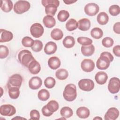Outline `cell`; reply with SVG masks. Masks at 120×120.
<instances>
[{"label": "cell", "mask_w": 120, "mask_h": 120, "mask_svg": "<svg viewBox=\"0 0 120 120\" xmlns=\"http://www.w3.org/2000/svg\"><path fill=\"white\" fill-rule=\"evenodd\" d=\"M76 112L78 117L82 119L87 118L90 114L89 109L87 107L84 106L79 107L77 109Z\"/></svg>", "instance_id": "603a6c76"}, {"label": "cell", "mask_w": 120, "mask_h": 120, "mask_svg": "<svg viewBox=\"0 0 120 120\" xmlns=\"http://www.w3.org/2000/svg\"><path fill=\"white\" fill-rule=\"evenodd\" d=\"M16 112L15 108L10 104H5L0 107V113L5 116H11Z\"/></svg>", "instance_id": "9c48e42d"}, {"label": "cell", "mask_w": 120, "mask_h": 120, "mask_svg": "<svg viewBox=\"0 0 120 120\" xmlns=\"http://www.w3.org/2000/svg\"><path fill=\"white\" fill-rule=\"evenodd\" d=\"M63 45L67 48H71L75 45V40L73 37L71 36H66L62 41Z\"/></svg>", "instance_id": "d4e9b609"}, {"label": "cell", "mask_w": 120, "mask_h": 120, "mask_svg": "<svg viewBox=\"0 0 120 120\" xmlns=\"http://www.w3.org/2000/svg\"><path fill=\"white\" fill-rule=\"evenodd\" d=\"M44 29L42 25L39 23L33 24L30 28V32L31 35L36 38L41 37L44 33Z\"/></svg>", "instance_id": "30bf717a"}, {"label": "cell", "mask_w": 120, "mask_h": 120, "mask_svg": "<svg viewBox=\"0 0 120 120\" xmlns=\"http://www.w3.org/2000/svg\"><path fill=\"white\" fill-rule=\"evenodd\" d=\"M55 76L59 80H63L67 78L68 76V73L66 69L60 68L56 71Z\"/></svg>", "instance_id": "f1b7e54d"}, {"label": "cell", "mask_w": 120, "mask_h": 120, "mask_svg": "<svg viewBox=\"0 0 120 120\" xmlns=\"http://www.w3.org/2000/svg\"><path fill=\"white\" fill-rule=\"evenodd\" d=\"M100 119V120H102V119L101 118H98V117H96V118H94L93 119Z\"/></svg>", "instance_id": "681fc988"}, {"label": "cell", "mask_w": 120, "mask_h": 120, "mask_svg": "<svg viewBox=\"0 0 120 120\" xmlns=\"http://www.w3.org/2000/svg\"><path fill=\"white\" fill-rule=\"evenodd\" d=\"M97 18L98 22L102 25L106 24L109 20V17L108 15L104 12H102L99 13L97 16Z\"/></svg>", "instance_id": "484cf974"}, {"label": "cell", "mask_w": 120, "mask_h": 120, "mask_svg": "<svg viewBox=\"0 0 120 120\" xmlns=\"http://www.w3.org/2000/svg\"><path fill=\"white\" fill-rule=\"evenodd\" d=\"M114 43L113 40L110 37H105L102 41V45L105 47L109 48L112 47Z\"/></svg>", "instance_id": "60d3db41"}, {"label": "cell", "mask_w": 120, "mask_h": 120, "mask_svg": "<svg viewBox=\"0 0 120 120\" xmlns=\"http://www.w3.org/2000/svg\"><path fill=\"white\" fill-rule=\"evenodd\" d=\"M55 83V80L52 77H47L44 81V84L45 86L48 89H51L54 87Z\"/></svg>", "instance_id": "74e56055"}, {"label": "cell", "mask_w": 120, "mask_h": 120, "mask_svg": "<svg viewBox=\"0 0 120 120\" xmlns=\"http://www.w3.org/2000/svg\"><path fill=\"white\" fill-rule=\"evenodd\" d=\"M43 6L45 7V12L47 15L54 16L57 10L60 2L58 0H42Z\"/></svg>", "instance_id": "7a4b0ae2"}, {"label": "cell", "mask_w": 120, "mask_h": 120, "mask_svg": "<svg viewBox=\"0 0 120 120\" xmlns=\"http://www.w3.org/2000/svg\"><path fill=\"white\" fill-rule=\"evenodd\" d=\"M28 69L30 73L36 75L39 73L41 70V66L38 62L36 60L32 61L28 66Z\"/></svg>", "instance_id": "9a60e30c"}, {"label": "cell", "mask_w": 120, "mask_h": 120, "mask_svg": "<svg viewBox=\"0 0 120 120\" xmlns=\"http://www.w3.org/2000/svg\"><path fill=\"white\" fill-rule=\"evenodd\" d=\"M95 79L98 84L103 85L106 82L108 79V75L105 72L99 71L96 74Z\"/></svg>", "instance_id": "d6986e66"}, {"label": "cell", "mask_w": 120, "mask_h": 120, "mask_svg": "<svg viewBox=\"0 0 120 120\" xmlns=\"http://www.w3.org/2000/svg\"><path fill=\"white\" fill-rule=\"evenodd\" d=\"M79 88L86 91H90L94 88V83L90 79H82L80 80L78 83Z\"/></svg>", "instance_id": "52a82bcc"}, {"label": "cell", "mask_w": 120, "mask_h": 120, "mask_svg": "<svg viewBox=\"0 0 120 120\" xmlns=\"http://www.w3.org/2000/svg\"><path fill=\"white\" fill-rule=\"evenodd\" d=\"M119 115V111L115 107L110 108L105 115L104 119L106 120H115Z\"/></svg>", "instance_id": "4fadbf2b"}, {"label": "cell", "mask_w": 120, "mask_h": 120, "mask_svg": "<svg viewBox=\"0 0 120 120\" xmlns=\"http://www.w3.org/2000/svg\"><path fill=\"white\" fill-rule=\"evenodd\" d=\"M46 106L48 110L53 113L58 110L59 107V105L58 103L55 100H50L46 105Z\"/></svg>", "instance_id": "d6a6232c"}, {"label": "cell", "mask_w": 120, "mask_h": 120, "mask_svg": "<svg viewBox=\"0 0 120 120\" xmlns=\"http://www.w3.org/2000/svg\"><path fill=\"white\" fill-rule=\"evenodd\" d=\"M38 97L40 100L45 101L50 98V93L47 90L43 89L38 91Z\"/></svg>", "instance_id": "1f68e13d"}, {"label": "cell", "mask_w": 120, "mask_h": 120, "mask_svg": "<svg viewBox=\"0 0 120 120\" xmlns=\"http://www.w3.org/2000/svg\"><path fill=\"white\" fill-rule=\"evenodd\" d=\"M8 94L10 98L13 99H17L20 95L19 88L11 87L8 89Z\"/></svg>", "instance_id": "836d02e7"}, {"label": "cell", "mask_w": 120, "mask_h": 120, "mask_svg": "<svg viewBox=\"0 0 120 120\" xmlns=\"http://www.w3.org/2000/svg\"><path fill=\"white\" fill-rule=\"evenodd\" d=\"M77 42L82 45H89L92 44V40L90 38L84 37H80L77 38Z\"/></svg>", "instance_id": "8d00e7d4"}, {"label": "cell", "mask_w": 120, "mask_h": 120, "mask_svg": "<svg viewBox=\"0 0 120 120\" xmlns=\"http://www.w3.org/2000/svg\"><path fill=\"white\" fill-rule=\"evenodd\" d=\"M43 43L39 40H35L34 44L31 47V49L35 52H39L43 48Z\"/></svg>", "instance_id": "f35d334b"}, {"label": "cell", "mask_w": 120, "mask_h": 120, "mask_svg": "<svg viewBox=\"0 0 120 120\" xmlns=\"http://www.w3.org/2000/svg\"><path fill=\"white\" fill-rule=\"evenodd\" d=\"M9 54V50L8 47L5 45H0V58L4 59Z\"/></svg>", "instance_id": "b9f144b4"}, {"label": "cell", "mask_w": 120, "mask_h": 120, "mask_svg": "<svg viewBox=\"0 0 120 120\" xmlns=\"http://www.w3.org/2000/svg\"><path fill=\"white\" fill-rule=\"evenodd\" d=\"M42 84L41 79L38 76L31 77L29 81V87L33 90H38L40 88Z\"/></svg>", "instance_id": "5bb4252c"}, {"label": "cell", "mask_w": 120, "mask_h": 120, "mask_svg": "<svg viewBox=\"0 0 120 120\" xmlns=\"http://www.w3.org/2000/svg\"><path fill=\"white\" fill-rule=\"evenodd\" d=\"M42 114L44 116H46V117H49L51 115H52L53 113L50 112L48 109L47 108L46 105H45V106H44L42 108Z\"/></svg>", "instance_id": "ee69618b"}, {"label": "cell", "mask_w": 120, "mask_h": 120, "mask_svg": "<svg viewBox=\"0 0 120 120\" xmlns=\"http://www.w3.org/2000/svg\"><path fill=\"white\" fill-rule=\"evenodd\" d=\"M25 119V118H21V117H18V116H17V117H15V118H13V119Z\"/></svg>", "instance_id": "c3c4849f"}, {"label": "cell", "mask_w": 120, "mask_h": 120, "mask_svg": "<svg viewBox=\"0 0 120 120\" xmlns=\"http://www.w3.org/2000/svg\"><path fill=\"white\" fill-rule=\"evenodd\" d=\"M63 1L65 4L67 5L71 4L77 1V0H63Z\"/></svg>", "instance_id": "7dc6e473"}, {"label": "cell", "mask_w": 120, "mask_h": 120, "mask_svg": "<svg viewBox=\"0 0 120 120\" xmlns=\"http://www.w3.org/2000/svg\"><path fill=\"white\" fill-rule=\"evenodd\" d=\"M90 35L94 38L100 39L103 36V31L100 28L95 27L91 30Z\"/></svg>", "instance_id": "4dcf8cb0"}, {"label": "cell", "mask_w": 120, "mask_h": 120, "mask_svg": "<svg viewBox=\"0 0 120 120\" xmlns=\"http://www.w3.org/2000/svg\"><path fill=\"white\" fill-rule=\"evenodd\" d=\"M109 12L112 16H116L120 14V7L117 5H112L109 8Z\"/></svg>", "instance_id": "ab89813d"}, {"label": "cell", "mask_w": 120, "mask_h": 120, "mask_svg": "<svg viewBox=\"0 0 120 120\" xmlns=\"http://www.w3.org/2000/svg\"><path fill=\"white\" fill-rule=\"evenodd\" d=\"M0 42H7L11 41L13 38V33L8 30L0 29Z\"/></svg>", "instance_id": "2e32d148"}, {"label": "cell", "mask_w": 120, "mask_h": 120, "mask_svg": "<svg viewBox=\"0 0 120 120\" xmlns=\"http://www.w3.org/2000/svg\"><path fill=\"white\" fill-rule=\"evenodd\" d=\"M112 52L116 56L120 57V46L119 45L115 46L113 48Z\"/></svg>", "instance_id": "f6af8a7d"}, {"label": "cell", "mask_w": 120, "mask_h": 120, "mask_svg": "<svg viewBox=\"0 0 120 120\" xmlns=\"http://www.w3.org/2000/svg\"><path fill=\"white\" fill-rule=\"evenodd\" d=\"M63 33L62 30L59 28L53 29L51 32V38L55 40H59L62 38Z\"/></svg>", "instance_id": "4316f807"}, {"label": "cell", "mask_w": 120, "mask_h": 120, "mask_svg": "<svg viewBox=\"0 0 120 120\" xmlns=\"http://www.w3.org/2000/svg\"><path fill=\"white\" fill-rule=\"evenodd\" d=\"M69 17V13L68 11L65 10H60L57 15V18L59 21L64 22Z\"/></svg>", "instance_id": "e575fe53"}, {"label": "cell", "mask_w": 120, "mask_h": 120, "mask_svg": "<svg viewBox=\"0 0 120 120\" xmlns=\"http://www.w3.org/2000/svg\"><path fill=\"white\" fill-rule=\"evenodd\" d=\"M78 22L74 19L71 18L66 23V28L68 31H72L77 29Z\"/></svg>", "instance_id": "83f0119b"}, {"label": "cell", "mask_w": 120, "mask_h": 120, "mask_svg": "<svg viewBox=\"0 0 120 120\" xmlns=\"http://www.w3.org/2000/svg\"><path fill=\"white\" fill-rule=\"evenodd\" d=\"M22 44L24 47H32L34 44V40L29 37H24L22 40Z\"/></svg>", "instance_id": "d590c367"}, {"label": "cell", "mask_w": 120, "mask_h": 120, "mask_svg": "<svg viewBox=\"0 0 120 120\" xmlns=\"http://www.w3.org/2000/svg\"><path fill=\"white\" fill-rule=\"evenodd\" d=\"M60 113L62 117L65 118H68L73 115V111L72 109L69 107L64 106L61 109Z\"/></svg>", "instance_id": "f546056e"}, {"label": "cell", "mask_w": 120, "mask_h": 120, "mask_svg": "<svg viewBox=\"0 0 120 120\" xmlns=\"http://www.w3.org/2000/svg\"><path fill=\"white\" fill-rule=\"evenodd\" d=\"M30 120H39L40 113L38 111L34 109L32 110L30 112Z\"/></svg>", "instance_id": "7bdbcfd3"}, {"label": "cell", "mask_w": 120, "mask_h": 120, "mask_svg": "<svg viewBox=\"0 0 120 120\" xmlns=\"http://www.w3.org/2000/svg\"><path fill=\"white\" fill-rule=\"evenodd\" d=\"M120 22H117L115 23L113 27V30L114 31L118 34H120Z\"/></svg>", "instance_id": "bcb514c9"}, {"label": "cell", "mask_w": 120, "mask_h": 120, "mask_svg": "<svg viewBox=\"0 0 120 120\" xmlns=\"http://www.w3.org/2000/svg\"><path fill=\"white\" fill-rule=\"evenodd\" d=\"M84 10L87 15L92 16L98 14L99 10V7L96 3H90L85 5Z\"/></svg>", "instance_id": "8fae6325"}, {"label": "cell", "mask_w": 120, "mask_h": 120, "mask_svg": "<svg viewBox=\"0 0 120 120\" xmlns=\"http://www.w3.org/2000/svg\"><path fill=\"white\" fill-rule=\"evenodd\" d=\"M63 96L64 99L68 101L71 102L74 101L77 96L75 85L72 83L67 84L64 89Z\"/></svg>", "instance_id": "3957f363"}, {"label": "cell", "mask_w": 120, "mask_h": 120, "mask_svg": "<svg viewBox=\"0 0 120 120\" xmlns=\"http://www.w3.org/2000/svg\"><path fill=\"white\" fill-rule=\"evenodd\" d=\"M0 2V8L3 12L8 13L11 11L13 7V3L11 0H1Z\"/></svg>", "instance_id": "7402d4cb"}, {"label": "cell", "mask_w": 120, "mask_h": 120, "mask_svg": "<svg viewBox=\"0 0 120 120\" xmlns=\"http://www.w3.org/2000/svg\"><path fill=\"white\" fill-rule=\"evenodd\" d=\"M78 28L82 31H87L90 27V21L87 18H82L78 21Z\"/></svg>", "instance_id": "e0dca14e"}, {"label": "cell", "mask_w": 120, "mask_h": 120, "mask_svg": "<svg viewBox=\"0 0 120 120\" xmlns=\"http://www.w3.org/2000/svg\"><path fill=\"white\" fill-rule=\"evenodd\" d=\"M113 56L108 52H104L100 54V57L98 59L96 66L100 70H105L107 69L110 64V62L113 60Z\"/></svg>", "instance_id": "6da1fadb"}, {"label": "cell", "mask_w": 120, "mask_h": 120, "mask_svg": "<svg viewBox=\"0 0 120 120\" xmlns=\"http://www.w3.org/2000/svg\"><path fill=\"white\" fill-rule=\"evenodd\" d=\"M30 8V4L26 0H19L15 2L14 7V12L17 14H22L28 11Z\"/></svg>", "instance_id": "5b68a950"}, {"label": "cell", "mask_w": 120, "mask_h": 120, "mask_svg": "<svg viewBox=\"0 0 120 120\" xmlns=\"http://www.w3.org/2000/svg\"><path fill=\"white\" fill-rule=\"evenodd\" d=\"M43 22L46 28H51L55 25L56 21L52 16L46 15L43 18Z\"/></svg>", "instance_id": "cb8c5ba5"}, {"label": "cell", "mask_w": 120, "mask_h": 120, "mask_svg": "<svg viewBox=\"0 0 120 120\" xmlns=\"http://www.w3.org/2000/svg\"><path fill=\"white\" fill-rule=\"evenodd\" d=\"M18 60L20 63L25 67L28 68L30 63L35 60L31 52L28 50H22L18 53Z\"/></svg>", "instance_id": "277c9868"}, {"label": "cell", "mask_w": 120, "mask_h": 120, "mask_svg": "<svg viewBox=\"0 0 120 120\" xmlns=\"http://www.w3.org/2000/svg\"><path fill=\"white\" fill-rule=\"evenodd\" d=\"M57 50V45L52 41L47 42L45 46L44 52L46 54L50 55L54 53Z\"/></svg>", "instance_id": "ac0fdd59"}, {"label": "cell", "mask_w": 120, "mask_h": 120, "mask_svg": "<svg viewBox=\"0 0 120 120\" xmlns=\"http://www.w3.org/2000/svg\"><path fill=\"white\" fill-rule=\"evenodd\" d=\"M22 82V76L18 74H15L10 76L8 82L7 87L8 89L11 87L20 88Z\"/></svg>", "instance_id": "8992f818"}, {"label": "cell", "mask_w": 120, "mask_h": 120, "mask_svg": "<svg viewBox=\"0 0 120 120\" xmlns=\"http://www.w3.org/2000/svg\"><path fill=\"white\" fill-rule=\"evenodd\" d=\"M82 70L86 72H90L93 71L95 68V63L90 59H84L81 64Z\"/></svg>", "instance_id": "7c38bea8"}, {"label": "cell", "mask_w": 120, "mask_h": 120, "mask_svg": "<svg viewBox=\"0 0 120 120\" xmlns=\"http://www.w3.org/2000/svg\"><path fill=\"white\" fill-rule=\"evenodd\" d=\"M94 52L95 47L92 44L89 45H82L81 47V52L85 56H90L94 53Z\"/></svg>", "instance_id": "44dd1931"}, {"label": "cell", "mask_w": 120, "mask_h": 120, "mask_svg": "<svg viewBox=\"0 0 120 120\" xmlns=\"http://www.w3.org/2000/svg\"><path fill=\"white\" fill-rule=\"evenodd\" d=\"M60 60L56 56L50 57L48 60V65L49 68L53 70L58 68L60 67Z\"/></svg>", "instance_id": "ffe728a7"}, {"label": "cell", "mask_w": 120, "mask_h": 120, "mask_svg": "<svg viewBox=\"0 0 120 120\" xmlns=\"http://www.w3.org/2000/svg\"><path fill=\"white\" fill-rule=\"evenodd\" d=\"M120 81L117 77L111 78L108 85V90L112 94H116L120 90Z\"/></svg>", "instance_id": "ba28073f"}]
</instances>
